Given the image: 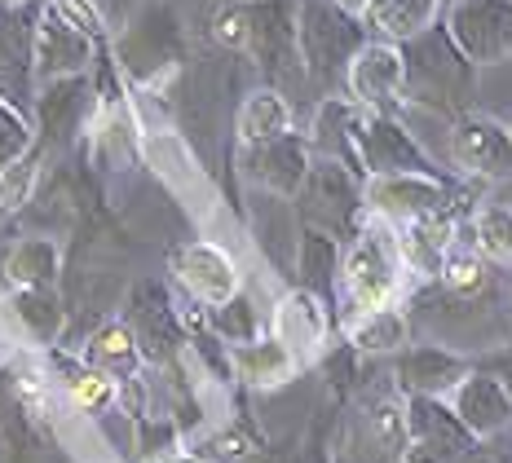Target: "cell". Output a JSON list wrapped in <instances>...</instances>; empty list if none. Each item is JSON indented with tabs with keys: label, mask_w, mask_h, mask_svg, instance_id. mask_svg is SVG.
I'll return each instance as SVG.
<instances>
[{
	"label": "cell",
	"mask_w": 512,
	"mask_h": 463,
	"mask_svg": "<svg viewBox=\"0 0 512 463\" xmlns=\"http://www.w3.org/2000/svg\"><path fill=\"white\" fill-rule=\"evenodd\" d=\"M402 49V71H407V89H402V115L420 111L429 120H442L451 128L460 115L473 111V84L477 67L451 45L446 27L437 23L407 40Z\"/></svg>",
	"instance_id": "obj_1"
},
{
	"label": "cell",
	"mask_w": 512,
	"mask_h": 463,
	"mask_svg": "<svg viewBox=\"0 0 512 463\" xmlns=\"http://www.w3.org/2000/svg\"><path fill=\"white\" fill-rule=\"evenodd\" d=\"M407 292H411V278H407V265H402L393 225L362 217L358 230L349 234L345 256H340V287H336L349 318L371 314V309L402 305Z\"/></svg>",
	"instance_id": "obj_2"
},
{
	"label": "cell",
	"mask_w": 512,
	"mask_h": 463,
	"mask_svg": "<svg viewBox=\"0 0 512 463\" xmlns=\"http://www.w3.org/2000/svg\"><path fill=\"white\" fill-rule=\"evenodd\" d=\"M362 40L367 27L340 14L332 0H296V49H301V71L314 84L345 80V67L362 49Z\"/></svg>",
	"instance_id": "obj_3"
},
{
	"label": "cell",
	"mask_w": 512,
	"mask_h": 463,
	"mask_svg": "<svg viewBox=\"0 0 512 463\" xmlns=\"http://www.w3.org/2000/svg\"><path fill=\"white\" fill-rule=\"evenodd\" d=\"M354 164L358 177H442L437 159L420 146V137L411 133L407 115H371L358 111L354 120Z\"/></svg>",
	"instance_id": "obj_4"
},
{
	"label": "cell",
	"mask_w": 512,
	"mask_h": 463,
	"mask_svg": "<svg viewBox=\"0 0 512 463\" xmlns=\"http://www.w3.org/2000/svg\"><path fill=\"white\" fill-rule=\"evenodd\" d=\"M464 195L451 186L446 177H367L362 181V217L384 221V225H411V221H429L460 212Z\"/></svg>",
	"instance_id": "obj_5"
},
{
	"label": "cell",
	"mask_w": 512,
	"mask_h": 463,
	"mask_svg": "<svg viewBox=\"0 0 512 463\" xmlns=\"http://www.w3.org/2000/svg\"><path fill=\"white\" fill-rule=\"evenodd\" d=\"M336 463H407V402L398 393L367 397L345 419Z\"/></svg>",
	"instance_id": "obj_6"
},
{
	"label": "cell",
	"mask_w": 512,
	"mask_h": 463,
	"mask_svg": "<svg viewBox=\"0 0 512 463\" xmlns=\"http://www.w3.org/2000/svg\"><path fill=\"white\" fill-rule=\"evenodd\" d=\"M301 217L309 230H323L332 239H349L362 221V177L332 159H314L305 172V186L296 190Z\"/></svg>",
	"instance_id": "obj_7"
},
{
	"label": "cell",
	"mask_w": 512,
	"mask_h": 463,
	"mask_svg": "<svg viewBox=\"0 0 512 463\" xmlns=\"http://www.w3.org/2000/svg\"><path fill=\"white\" fill-rule=\"evenodd\" d=\"M442 27L477 71L512 58V0H455L442 9Z\"/></svg>",
	"instance_id": "obj_8"
},
{
	"label": "cell",
	"mask_w": 512,
	"mask_h": 463,
	"mask_svg": "<svg viewBox=\"0 0 512 463\" xmlns=\"http://www.w3.org/2000/svg\"><path fill=\"white\" fill-rule=\"evenodd\" d=\"M345 102L371 115H402V89H407V71H402V49L389 40H362V49L345 67Z\"/></svg>",
	"instance_id": "obj_9"
},
{
	"label": "cell",
	"mask_w": 512,
	"mask_h": 463,
	"mask_svg": "<svg viewBox=\"0 0 512 463\" xmlns=\"http://www.w3.org/2000/svg\"><path fill=\"white\" fill-rule=\"evenodd\" d=\"M446 159L468 181H508L512 177V133L499 120L468 111L446 128Z\"/></svg>",
	"instance_id": "obj_10"
},
{
	"label": "cell",
	"mask_w": 512,
	"mask_h": 463,
	"mask_svg": "<svg viewBox=\"0 0 512 463\" xmlns=\"http://www.w3.org/2000/svg\"><path fill=\"white\" fill-rule=\"evenodd\" d=\"M168 269H173V283L181 292L204 309H217L243 292L239 261H234L221 243H208V239L181 243L173 252V261H168Z\"/></svg>",
	"instance_id": "obj_11"
},
{
	"label": "cell",
	"mask_w": 512,
	"mask_h": 463,
	"mask_svg": "<svg viewBox=\"0 0 512 463\" xmlns=\"http://www.w3.org/2000/svg\"><path fill=\"white\" fill-rule=\"evenodd\" d=\"M248 53L270 80H296L301 75L296 0H256V5H248Z\"/></svg>",
	"instance_id": "obj_12"
},
{
	"label": "cell",
	"mask_w": 512,
	"mask_h": 463,
	"mask_svg": "<svg viewBox=\"0 0 512 463\" xmlns=\"http://www.w3.org/2000/svg\"><path fill=\"white\" fill-rule=\"evenodd\" d=\"M407 402V463H460L477 446L442 397H402Z\"/></svg>",
	"instance_id": "obj_13"
},
{
	"label": "cell",
	"mask_w": 512,
	"mask_h": 463,
	"mask_svg": "<svg viewBox=\"0 0 512 463\" xmlns=\"http://www.w3.org/2000/svg\"><path fill=\"white\" fill-rule=\"evenodd\" d=\"M93 49H98V40H89L84 31L67 27L53 9H40L36 31H31V71H36V84L45 89V84L89 75Z\"/></svg>",
	"instance_id": "obj_14"
},
{
	"label": "cell",
	"mask_w": 512,
	"mask_h": 463,
	"mask_svg": "<svg viewBox=\"0 0 512 463\" xmlns=\"http://www.w3.org/2000/svg\"><path fill=\"white\" fill-rule=\"evenodd\" d=\"M270 336L292 353L296 366L314 362L318 353L327 349V340H332V305L318 300L314 292H305V287H292V292H283L279 305H274Z\"/></svg>",
	"instance_id": "obj_15"
},
{
	"label": "cell",
	"mask_w": 512,
	"mask_h": 463,
	"mask_svg": "<svg viewBox=\"0 0 512 463\" xmlns=\"http://www.w3.org/2000/svg\"><path fill=\"white\" fill-rule=\"evenodd\" d=\"M473 371V358L446 344H407L393 358V393L398 397H451V389Z\"/></svg>",
	"instance_id": "obj_16"
},
{
	"label": "cell",
	"mask_w": 512,
	"mask_h": 463,
	"mask_svg": "<svg viewBox=\"0 0 512 463\" xmlns=\"http://www.w3.org/2000/svg\"><path fill=\"white\" fill-rule=\"evenodd\" d=\"M309 164H314V150H309L305 133H283L265 146L243 150V177L261 195H274V199H296V190L305 186Z\"/></svg>",
	"instance_id": "obj_17"
},
{
	"label": "cell",
	"mask_w": 512,
	"mask_h": 463,
	"mask_svg": "<svg viewBox=\"0 0 512 463\" xmlns=\"http://www.w3.org/2000/svg\"><path fill=\"white\" fill-rule=\"evenodd\" d=\"M451 406V415L464 424V433L473 441H490L504 428H512V397L504 393V384L486 371H468L460 384L451 389V397H442Z\"/></svg>",
	"instance_id": "obj_18"
},
{
	"label": "cell",
	"mask_w": 512,
	"mask_h": 463,
	"mask_svg": "<svg viewBox=\"0 0 512 463\" xmlns=\"http://www.w3.org/2000/svg\"><path fill=\"white\" fill-rule=\"evenodd\" d=\"M398 252L402 265H407L411 283H433L437 269H442V256L451 252V243L460 239V212H446V217H429V221H411L398 225Z\"/></svg>",
	"instance_id": "obj_19"
},
{
	"label": "cell",
	"mask_w": 512,
	"mask_h": 463,
	"mask_svg": "<svg viewBox=\"0 0 512 463\" xmlns=\"http://www.w3.org/2000/svg\"><path fill=\"white\" fill-rule=\"evenodd\" d=\"M133 331L137 349H142V362H168L177 358L181 349V318L177 309L164 300L159 287H142L133 296V322H124Z\"/></svg>",
	"instance_id": "obj_20"
},
{
	"label": "cell",
	"mask_w": 512,
	"mask_h": 463,
	"mask_svg": "<svg viewBox=\"0 0 512 463\" xmlns=\"http://www.w3.org/2000/svg\"><path fill=\"white\" fill-rule=\"evenodd\" d=\"M407 344H411V318L402 305L345 318V349L354 358H398Z\"/></svg>",
	"instance_id": "obj_21"
},
{
	"label": "cell",
	"mask_w": 512,
	"mask_h": 463,
	"mask_svg": "<svg viewBox=\"0 0 512 463\" xmlns=\"http://www.w3.org/2000/svg\"><path fill=\"white\" fill-rule=\"evenodd\" d=\"M437 23H442V0H367L362 9L367 36L389 40V45H407Z\"/></svg>",
	"instance_id": "obj_22"
},
{
	"label": "cell",
	"mask_w": 512,
	"mask_h": 463,
	"mask_svg": "<svg viewBox=\"0 0 512 463\" xmlns=\"http://www.w3.org/2000/svg\"><path fill=\"white\" fill-rule=\"evenodd\" d=\"M5 322L31 349H53L67 331V309L53 292H14L5 300Z\"/></svg>",
	"instance_id": "obj_23"
},
{
	"label": "cell",
	"mask_w": 512,
	"mask_h": 463,
	"mask_svg": "<svg viewBox=\"0 0 512 463\" xmlns=\"http://www.w3.org/2000/svg\"><path fill=\"white\" fill-rule=\"evenodd\" d=\"M226 353H230V375L234 380L248 384V389H261V393L283 389V384L301 371L296 358L274 336H256L248 344H234V349H226Z\"/></svg>",
	"instance_id": "obj_24"
},
{
	"label": "cell",
	"mask_w": 512,
	"mask_h": 463,
	"mask_svg": "<svg viewBox=\"0 0 512 463\" xmlns=\"http://www.w3.org/2000/svg\"><path fill=\"white\" fill-rule=\"evenodd\" d=\"M340 256H345V247H340V239H332V234L323 230H301V243H296V278L305 287V292H314L318 300H327L332 305L336 300V287H340Z\"/></svg>",
	"instance_id": "obj_25"
},
{
	"label": "cell",
	"mask_w": 512,
	"mask_h": 463,
	"mask_svg": "<svg viewBox=\"0 0 512 463\" xmlns=\"http://www.w3.org/2000/svg\"><path fill=\"white\" fill-rule=\"evenodd\" d=\"M354 120H358V106L345 98H323L314 111V124H309L305 142L314 150V159H332V164L354 168Z\"/></svg>",
	"instance_id": "obj_26"
},
{
	"label": "cell",
	"mask_w": 512,
	"mask_h": 463,
	"mask_svg": "<svg viewBox=\"0 0 512 463\" xmlns=\"http://www.w3.org/2000/svg\"><path fill=\"white\" fill-rule=\"evenodd\" d=\"M84 366L102 371L106 380H115V384H128L142 375L146 362H142V349H137L133 331H128L124 322H102L89 336V344H84Z\"/></svg>",
	"instance_id": "obj_27"
},
{
	"label": "cell",
	"mask_w": 512,
	"mask_h": 463,
	"mask_svg": "<svg viewBox=\"0 0 512 463\" xmlns=\"http://www.w3.org/2000/svg\"><path fill=\"white\" fill-rule=\"evenodd\" d=\"M58 269H62V252L53 239H23L5 256V278L14 292H53Z\"/></svg>",
	"instance_id": "obj_28"
},
{
	"label": "cell",
	"mask_w": 512,
	"mask_h": 463,
	"mask_svg": "<svg viewBox=\"0 0 512 463\" xmlns=\"http://www.w3.org/2000/svg\"><path fill=\"white\" fill-rule=\"evenodd\" d=\"M234 128H239L243 150L274 142V137L292 133V102L283 98V89H256V93H248V98H243Z\"/></svg>",
	"instance_id": "obj_29"
},
{
	"label": "cell",
	"mask_w": 512,
	"mask_h": 463,
	"mask_svg": "<svg viewBox=\"0 0 512 463\" xmlns=\"http://www.w3.org/2000/svg\"><path fill=\"white\" fill-rule=\"evenodd\" d=\"M437 283H442L455 300H473V296H482L486 283H490V261H486V256L477 252V247L468 243V239H455L451 252L442 256Z\"/></svg>",
	"instance_id": "obj_30"
},
{
	"label": "cell",
	"mask_w": 512,
	"mask_h": 463,
	"mask_svg": "<svg viewBox=\"0 0 512 463\" xmlns=\"http://www.w3.org/2000/svg\"><path fill=\"white\" fill-rule=\"evenodd\" d=\"M468 243L486 256V261L512 265V203H486L468 217Z\"/></svg>",
	"instance_id": "obj_31"
},
{
	"label": "cell",
	"mask_w": 512,
	"mask_h": 463,
	"mask_svg": "<svg viewBox=\"0 0 512 463\" xmlns=\"http://www.w3.org/2000/svg\"><path fill=\"white\" fill-rule=\"evenodd\" d=\"M84 106H89V84L80 80H58V84H45V98H40V128L45 137H62L80 124Z\"/></svg>",
	"instance_id": "obj_32"
},
{
	"label": "cell",
	"mask_w": 512,
	"mask_h": 463,
	"mask_svg": "<svg viewBox=\"0 0 512 463\" xmlns=\"http://www.w3.org/2000/svg\"><path fill=\"white\" fill-rule=\"evenodd\" d=\"M142 155L151 159V168H155L164 181H173L177 190H190V186L199 181L195 159L186 155L181 137H173V133H142Z\"/></svg>",
	"instance_id": "obj_33"
},
{
	"label": "cell",
	"mask_w": 512,
	"mask_h": 463,
	"mask_svg": "<svg viewBox=\"0 0 512 463\" xmlns=\"http://www.w3.org/2000/svg\"><path fill=\"white\" fill-rule=\"evenodd\" d=\"M62 389H67L71 406L84 415H98L106 406H115V397H120V384L106 380L102 371H93V366H67V375H62Z\"/></svg>",
	"instance_id": "obj_34"
},
{
	"label": "cell",
	"mask_w": 512,
	"mask_h": 463,
	"mask_svg": "<svg viewBox=\"0 0 512 463\" xmlns=\"http://www.w3.org/2000/svg\"><path fill=\"white\" fill-rule=\"evenodd\" d=\"M208 331L217 340H226L230 349L234 344H248V340H256V336H265L261 331V318H256V309H252V300L248 296H234V300H226V305H217V309H208Z\"/></svg>",
	"instance_id": "obj_35"
},
{
	"label": "cell",
	"mask_w": 512,
	"mask_h": 463,
	"mask_svg": "<svg viewBox=\"0 0 512 463\" xmlns=\"http://www.w3.org/2000/svg\"><path fill=\"white\" fill-rule=\"evenodd\" d=\"M31 146H36V137H31L27 115L9 98H0V172L14 168L18 159H27Z\"/></svg>",
	"instance_id": "obj_36"
},
{
	"label": "cell",
	"mask_w": 512,
	"mask_h": 463,
	"mask_svg": "<svg viewBox=\"0 0 512 463\" xmlns=\"http://www.w3.org/2000/svg\"><path fill=\"white\" fill-rule=\"evenodd\" d=\"M36 172H40V159L31 150L27 159H18L14 168L0 172V212H18L23 203L31 199V186H36Z\"/></svg>",
	"instance_id": "obj_37"
},
{
	"label": "cell",
	"mask_w": 512,
	"mask_h": 463,
	"mask_svg": "<svg viewBox=\"0 0 512 463\" xmlns=\"http://www.w3.org/2000/svg\"><path fill=\"white\" fill-rule=\"evenodd\" d=\"M45 9H53V14L62 18L67 27H76V31H84L89 40H102V14H98V5L93 0H49Z\"/></svg>",
	"instance_id": "obj_38"
},
{
	"label": "cell",
	"mask_w": 512,
	"mask_h": 463,
	"mask_svg": "<svg viewBox=\"0 0 512 463\" xmlns=\"http://www.w3.org/2000/svg\"><path fill=\"white\" fill-rule=\"evenodd\" d=\"M212 40L226 49H248V5H226L217 9V18H212Z\"/></svg>",
	"instance_id": "obj_39"
},
{
	"label": "cell",
	"mask_w": 512,
	"mask_h": 463,
	"mask_svg": "<svg viewBox=\"0 0 512 463\" xmlns=\"http://www.w3.org/2000/svg\"><path fill=\"white\" fill-rule=\"evenodd\" d=\"M477 371H486V375H495L499 384H504V393L512 397V344L508 349H499V353H490L486 362H473Z\"/></svg>",
	"instance_id": "obj_40"
},
{
	"label": "cell",
	"mask_w": 512,
	"mask_h": 463,
	"mask_svg": "<svg viewBox=\"0 0 512 463\" xmlns=\"http://www.w3.org/2000/svg\"><path fill=\"white\" fill-rule=\"evenodd\" d=\"M151 463H208V459H199L195 450H173V455H159V459H151Z\"/></svg>",
	"instance_id": "obj_41"
},
{
	"label": "cell",
	"mask_w": 512,
	"mask_h": 463,
	"mask_svg": "<svg viewBox=\"0 0 512 463\" xmlns=\"http://www.w3.org/2000/svg\"><path fill=\"white\" fill-rule=\"evenodd\" d=\"M332 5L340 9V14H349V18H358V23H362V9H367V0H332Z\"/></svg>",
	"instance_id": "obj_42"
},
{
	"label": "cell",
	"mask_w": 512,
	"mask_h": 463,
	"mask_svg": "<svg viewBox=\"0 0 512 463\" xmlns=\"http://www.w3.org/2000/svg\"><path fill=\"white\" fill-rule=\"evenodd\" d=\"M14 5H23V0H0V9H14Z\"/></svg>",
	"instance_id": "obj_43"
},
{
	"label": "cell",
	"mask_w": 512,
	"mask_h": 463,
	"mask_svg": "<svg viewBox=\"0 0 512 463\" xmlns=\"http://www.w3.org/2000/svg\"><path fill=\"white\" fill-rule=\"evenodd\" d=\"M239 5H256V0H239Z\"/></svg>",
	"instance_id": "obj_44"
},
{
	"label": "cell",
	"mask_w": 512,
	"mask_h": 463,
	"mask_svg": "<svg viewBox=\"0 0 512 463\" xmlns=\"http://www.w3.org/2000/svg\"><path fill=\"white\" fill-rule=\"evenodd\" d=\"M446 5H455V0H442V9H446Z\"/></svg>",
	"instance_id": "obj_45"
},
{
	"label": "cell",
	"mask_w": 512,
	"mask_h": 463,
	"mask_svg": "<svg viewBox=\"0 0 512 463\" xmlns=\"http://www.w3.org/2000/svg\"><path fill=\"white\" fill-rule=\"evenodd\" d=\"M508 133H512V124H508Z\"/></svg>",
	"instance_id": "obj_46"
}]
</instances>
